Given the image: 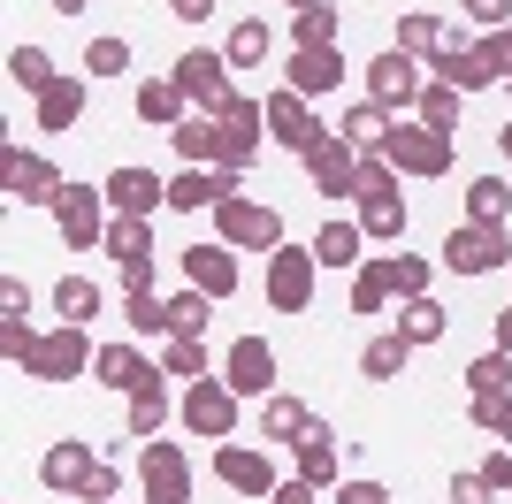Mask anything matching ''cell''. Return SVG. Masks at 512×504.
I'll list each match as a JSON object with an SVG mask.
<instances>
[{
    "instance_id": "cell-1",
    "label": "cell",
    "mask_w": 512,
    "mask_h": 504,
    "mask_svg": "<svg viewBox=\"0 0 512 504\" xmlns=\"http://www.w3.org/2000/svg\"><path fill=\"white\" fill-rule=\"evenodd\" d=\"M436 268H444V275H512V230L451 222L444 245H436Z\"/></svg>"
},
{
    "instance_id": "cell-2",
    "label": "cell",
    "mask_w": 512,
    "mask_h": 504,
    "mask_svg": "<svg viewBox=\"0 0 512 504\" xmlns=\"http://www.w3.org/2000/svg\"><path fill=\"white\" fill-rule=\"evenodd\" d=\"M92 359H100V344H92V329H77V321H54V329H39V344H31V359H23L16 375L31 382H85Z\"/></svg>"
},
{
    "instance_id": "cell-3",
    "label": "cell",
    "mask_w": 512,
    "mask_h": 504,
    "mask_svg": "<svg viewBox=\"0 0 512 504\" xmlns=\"http://www.w3.org/2000/svg\"><path fill=\"white\" fill-rule=\"evenodd\" d=\"M0 191H8V207H62V191H69V176L54 161H46V153H31V146H16V138H8V146H0Z\"/></svg>"
},
{
    "instance_id": "cell-4",
    "label": "cell",
    "mask_w": 512,
    "mask_h": 504,
    "mask_svg": "<svg viewBox=\"0 0 512 504\" xmlns=\"http://www.w3.org/2000/svg\"><path fill=\"white\" fill-rule=\"evenodd\" d=\"M383 161L398 168V176H451V161H459V138L451 130H428V123H390L383 138Z\"/></svg>"
},
{
    "instance_id": "cell-5",
    "label": "cell",
    "mask_w": 512,
    "mask_h": 504,
    "mask_svg": "<svg viewBox=\"0 0 512 504\" xmlns=\"http://www.w3.org/2000/svg\"><path fill=\"white\" fill-rule=\"evenodd\" d=\"M360 77H367V100H375V107H390V115L406 123L413 107H421L428 62H421V54H406V46H383V54H375V62H367Z\"/></svg>"
},
{
    "instance_id": "cell-6",
    "label": "cell",
    "mask_w": 512,
    "mask_h": 504,
    "mask_svg": "<svg viewBox=\"0 0 512 504\" xmlns=\"http://www.w3.org/2000/svg\"><path fill=\"white\" fill-rule=\"evenodd\" d=\"M138 489H146V504H192V451L176 436L138 443Z\"/></svg>"
},
{
    "instance_id": "cell-7",
    "label": "cell",
    "mask_w": 512,
    "mask_h": 504,
    "mask_svg": "<svg viewBox=\"0 0 512 504\" xmlns=\"http://www.w3.org/2000/svg\"><path fill=\"white\" fill-rule=\"evenodd\" d=\"M314 283H321L314 245H291V237H283V245L268 252V306H276V314H306V306H314Z\"/></svg>"
},
{
    "instance_id": "cell-8",
    "label": "cell",
    "mask_w": 512,
    "mask_h": 504,
    "mask_svg": "<svg viewBox=\"0 0 512 504\" xmlns=\"http://www.w3.org/2000/svg\"><path fill=\"white\" fill-rule=\"evenodd\" d=\"M169 77L184 84V100H192L199 115H222V107L237 100V84H230V54H222V46H192V54H176Z\"/></svg>"
},
{
    "instance_id": "cell-9",
    "label": "cell",
    "mask_w": 512,
    "mask_h": 504,
    "mask_svg": "<svg viewBox=\"0 0 512 504\" xmlns=\"http://www.w3.org/2000/svg\"><path fill=\"white\" fill-rule=\"evenodd\" d=\"M214 237H222L230 252H276V245H283V214L237 191V199H222V207H214Z\"/></svg>"
},
{
    "instance_id": "cell-10",
    "label": "cell",
    "mask_w": 512,
    "mask_h": 504,
    "mask_svg": "<svg viewBox=\"0 0 512 504\" xmlns=\"http://www.w3.org/2000/svg\"><path fill=\"white\" fill-rule=\"evenodd\" d=\"M237 390L222 375H199V382H184V398H176V420H184V428H192V436H237Z\"/></svg>"
},
{
    "instance_id": "cell-11",
    "label": "cell",
    "mask_w": 512,
    "mask_h": 504,
    "mask_svg": "<svg viewBox=\"0 0 512 504\" xmlns=\"http://www.w3.org/2000/svg\"><path fill=\"white\" fill-rule=\"evenodd\" d=\"M214 123H222V161L214 168H237V176H245V168L260 161V146H268V100H245V92H237Z\"/></svg>"
},
{
    "instance_id": "cell-12",
    "label": "cell",
    "mask_w": 512,
    "mask_h": 504,
    "mask_svg": "<svg viewBox=\"0 0 512 504\" xmlns=\"http://www.w3.org/2000/svg\"><path fill=\"white\" fill-rule=\"evenodd\" d=\"M107 222H115V207H107V191H92V184H69V191H62V207H54V230H62L69 252L107 245Z\"/></svg>"
},
{
    "instance_id": "cell-13",
    "label": "cell",
    "mask_w": 512,
    "mask_h": 504,
    "mask_svg": "<svg viewBox=\"0 0 512 504\" xmlns=\"http://www.w3.org/2000/svg\"><path fill=\"white\" fill-rule=\"evenodd\" d=\"M344 77H352L344 46H291V54H283V77H276V84H291L299 100H329Z\"/></svg>"
},
{
    "instance_id": "cell-14",
    "label": "cell",
    "mask_w": 512,
    "mask_h": 504,
    "mask_svg": "<svg viewBox=\"0 0 512 504\" xmlns=\"http://www.w3.org/2000/svg\"><path fill=\"white\" fill-rule=\"evenodd\" d=\"M268 138H276L283 153H299V161H306V153L329 138V123L314 115V100H299L291 84H276V92H268Z\"/></svg>"
},
{
    "instance_id": "cell-15",
    "label": "cell",
    "mask_w": 512,
    "mask_h": 504,
    "mask_svg": "<svg viewBox=\"0 0 512 504\" xmlns=\"http://www.w3.org/2000/svg\"><path fill=\"white\" fill-rule=\"evenodd\" d=\"M222 382H230L237 398H276V344L268 336H230V352H222Z\"/></svg>"
},
{
    "instance_id": "cell-16",
    "label": "cell",
    "mask_w": 512,
    "mask_h": 504,
    "mask_svg": "<svg viewBox=\"0 0 512 504\" xmlns=\"http://www.w3.org/2000/svg\"><path fill=\"white\" fill-rule=\"evenodd\" d=\"M214 482L230 489V497H260V504H268V489H276V459L253 451V443H214Z\"/></svg>"
},
{
    "instance_id": "cell-17",
    "label": "cell",
    "mask_w": 512,
    "mask_h": 504,
    "mask_svg": "<svg viewBox=\"0 0 512 504\" xmlns=\"http://www.w3.org/2000/svg\"><path fill=\"white\" fill-rule=\"evenodd\" d=\"M107 207L115 214H138V222H153V214L169 207V176H153V168H138V161H123V168H107Z\"/></svg>"
},
{
    "instance_id": "cell-18",
    "label": "cell",
    "mask_w": 512,
    "mask_h": 504,
    "mask_svg": "<svg viewBox=\"0 0 512 504\" xmlns=\"http://www.w3.org/2000/svg\"><path fill=\"white\" fill-rule=\"evenodd\" d=\"M306 184H314L321 199H360V146H344L337 130H329V138L306 153Z\"/></svg>"
},
{
    "instance_id": "cell-19",
    "label": "cell",
    "mask_w": 512,
    "mask_h": 504,
    "mask_svg": "<svg viewBox=\"0 0 512 504\" xmlns=\"http://www.w3.org/2000/svg\"><path fill=\"white\" fill-rule=\"evenodd\" d=\"M237 184H245L237 168H176L169 176V207L176 214H214L222 199H237Z\"/></svg>"
},
{
    "instance_id": "cell-20",
    "label": "cell",
    "mask_w": 512,
    "mask_h": 504,
    "mask_svg": "<svg viewBox=\"0 0 512 504\" xmlns=\"http://www.w3.org/2000/svg\"><path fill=\"white\" fill-rule=\"evenodd\" d=\"M92 466H100V459H92L85 436H54L39 451V482L54 489V497H85V474H92Z\"/></svg>"
},
{
    "instance_id": "cell-21",
    "label": "cell",
    "mask_w": 512,
    "mask_h": 504,
    "mask_svg": "<svg viewBox=\"0 0 512 504\" xmlns=\"http://www.w3.org/2000/svg\"><path fill=\"white\" fill-rule=\"evenodd\" d=\"M184 283H192V291H207L214 306H222V298H237V252L222 245V237H214V245H184Z\"/></svg>"
},
{
    "instance_id": "cell-22",
    "label": "cell",
    "mask_w": 512,
    "mask_h": 504,
    "mask_svg": "<svg viewBox=\"0 0 512 504\" xmlns=\"http://www.w3.org/2000/svg\"><path fill=\"white\" fill-rule=\"evenodd\" d=\"M314 260L329 275H352L367 260V230H360V214H329V222H321L314 230Z\"/></svg>"
},
{
    "instance_id": "cell-23",
    "label": "cell",
    "mask_w": 512,
    "mask_h": 504,
    "mask_svg": "<svg viewBox=\"0 0 512 504\" xmlns=\"http://www.w3.org/2000/svg\"><path fill=\"white\" fill-rule=\"evenodd\" d=\"M153 367H161V359H146L138 352V336H123V344H100V359H92V382H100V390H138V382H153Z\"/></svg>"
},
{
    "instance_id": "cell-24",
    "label": "cell",
    "mask_w": 512,
    "mask_h": 504,
    "mask_svg": "<svg viewBox=\"0 0 512 504\" xmlns=\"http://www.w3.org/2000/svg\"><path fill=\"white\" fill-rule=\"evenodd\" d=\"M85 92H92V77H69V69H62V77H54L39 100H31V123L54 130V138H62V130H77V115H85Z\"/></svg>"
},
{
    "instance_id": "cell-25",
    "label": "cell",
    "mask_w": 512,
    "mask_h": 504,
    "mask_svg": "<svg viewBox=\"0 0 512 504\" xmlns=\"http://www.w3.org/2000/svg\"><path fill=\"white\" fill-rule=\"evenodd\" d=\"M360 207V230H367V245H406V191H360L352 199Z\"/></svg>"
},
{
    "instance_id": "cell-26",
    "label": "cell",
    "mask_w": 512,
    "mask_h": 504,
    "mask_svg": "<svg viewBox=\"0 0 512 504\" xmlns=\"http://www.w3.org/2000/svg\"><path fill=\"white\" fill-rule=\"evenodd\" d=\"M169 420H176V398H169V375L153 367V382H138V390H130V436L153 443V436H169Z\"/></svg>"
},
{
    "instance_id": "cell-27",
    "label": "cell",
    "mask_w": 512,
    "mask_h": 504,
    "mask_svg": "<svg viewBox=\"0 0 512 504\" xmlns=\"http://www.w3.org/2000/svg\"><path fill=\"white\" fill-rule=\"evenodd\" d=\"M130 107H138V123H153V130H176L184 115H199V107L184 100V84H176V77H146L138 92H130Z\"/></svg>"
},
{
    "instance_id": "cell-28",
    "label": "cell",
    "mask_w": 512,
    "mask_h": 504,
    "mask_svg": "<svg viewBox=\"0 0 512 504\" xmlns=\"http://www.w3.org/2000/svg\"><path fill=\"white\" fill-rule=\"evenodd\" d=\"M260 436H276L283 451H299V443L314 436V405H306V398H291V390L260 398Z\"/></svg>"
},
{
    "instance_id": "cell-29",
    "label": "cell",
    "mask_w": 512,
    "mask_h": 504,
    "mask_svg": "<svg viewBox=\"0 0 512 504\" xmlns=\"http://www.w3.org/2000/svg\"><path fill=\"white\" fill-rule=\"evenodd\" d=\"M398 306V283H390V252H367L352 268V314H390Z\"/></svg>"
},
{
    "instance_id": "cell-30",
    "label": "cell",
    "mask_w": 512,
    "mask_h": 504,
    "mask_svg": "<svg viewBox=\"0 0 512 504\" xmlns=\"http://www.w3.org/2000/svg\"><path fill=\"white\" fill-rule=\"evenodd\" d=\"M169 146H176L184 168H214L222 161V123H214V115H184V123L169 130Z\"/></svg>"
},
{
    "instance_id": "cell-31",
    "label": "cell",
    "mask_w": 512,
    "mask_h": 504,
    "mask_svg": "<svg viewBox=\"0 0 512 504\" xmlns=\"http://www.w3.org/2000/svg\"><path fill=\"white\" fill-rule=\"evenodd\" d=\"M390 123H398L390 107H375V100H352V107L337 115V138H344V146H360V153H383Z\"/></svg>"
},
{
    "instance_id": "cell-32",
    "label": "cell",
    "mask_w": 512,
    "mask_h": 504,
    "mask_svg": "<svg viewBox=\"0 0 512 504\" xmlns=\"http://www.w3.org/2000/svg\"><path fill=\"white\" fill-rule=\"evenodd\" d=\"M291 459H299V482H314L321 497H329V489H337V428H321V420H314V436H306Z\"/></svg>"
},
{
    "instance_id": "cell-33",
    "label": "cell",
    "mask_w": 512,
    "mask_h": 504,
    "mask_svg": "<svg viewBox=\"0 0 512 504\" xmlns=\"http://www.w3.org/2000/svg\"><path fill=\"white\" fill-rule=\"evenodd\" d=\"M54 314L77 321V329H92V321L107 314V291L92 283V275H62V283H54Z\"/></svg>"
},
{
    "instance_id": "cell-34",
    "label": "cell",
    "mask_w": 512,
    "mask_h": 504,
    "mask_svg": "<svg viewBox=\"0 0 512 504\" xmlns=\"http://www.w3.org/2000/svg\"><path fill=\"white\" fill-rule=\"evenodd\" d=\"M406 367H413V344H406L398 329L367 336V352H360V375H367V382H398Z\"/></svg>"
},
{
    "instance_id": "cell-35",
    "label": "cell",
    "mask_w": 512,
    "mask_h": 504,
    "mask_svg": "<svg viewBox=\"0 0 512 504\" xmlns=\"http://www.w3.org/2000/svg\"><path fill=\"white\" fill-rule=\"evenodd\" d=\"M444 329H451V314L436 298H398V336H406L413 352H421V344H444Z\"/></svg>"
},
{
    "instance_id": "cell-36",
    "label": "cell",
    "mask_w": 512,
    "mask_h": 504,
    "mask_svg": "<svg viewBox=\"0 0 512 504\" xmlns=\"http://www.w3.org/2000/svg\"><path fill=\"white\" fill-rule=\"evenodd\" d=\"M54 77H62V69H54V54H46V46H31V39L8 46V84H16V92H31V100H39Z\"/></svg>"
},
{
    "instance_id": "cell-37",
    "label": "cell",
    "mask_w": 512,
    "mask_h": 504,
    "mask_svg": "<svg viewBox=\"0 0 512 504\" xmlns=\"http://www.w3.org/2000/svg\"><path fill=\"white\" fill-rule=\"evenodd\" d=\"M222 54H230V69H260L268 54H276V39H268V23H260V16H237L230 39H222Z\"/></svg>"
},
{
    "instance_id": "cell-38",
    "label": "cell",
    "mask_w": 512,
    "mask_h": 504,
    "mask_svg": "<svg viewBox=\"0 0 512 504\" xmlns=\"http://www.w3.org/2000/svg\"><path fill=\"white\" fill-rule=\"evenodd\" d=\"M123 329L169 344V298H161V291H123Z\"/></svg>"
},
{
    "instance_id": "cell-39",
    "label": "cell",
    "mask_w": 512,
    "mask_h": 504,
    "mask_svg": "<svg viewBox=\"0 0 512 504\" xmlns=\"http://www.w3.org/2000/svg\"><path fill=\"white\" fill-rule=\"evenodd\" d=\"M459 382H467V398H505L512 390V352H482V359H467V367H459Z\"/></svg>"
},
{
    "instance_id": "cell-40",
    "label": "cell",
    "mask_w": 512,
    "mask_h": 504,
    "mask_svg": "<svg viewBox=\"0 0 512 504\" xmlns=\"http://www.w3.org/2000/svg\"><path fill=\"white\" fill-rule=\"evenodd\" d=\"M444 39H451V23L436 16V8H406V16H398V39H390V46H406V54H421V62H428Z\"/></svg>"
},
{
    "instance_id": "cell-41",
    "label": "cell",
    "mask_w": 512,
    "mask_h": 504,
    "mask_svg": "<svg viewBox=\"0 0 512 504\" xmlns=\"http://www.w3.org/2000/svg\"><path fill=\"white\" fill-rule=\"evenodd\" d=\"M467 222H490V230L512 222V184L505 176H474L467 184Z\"/></svg>"
},
{
    "instance_id": "cell-42",
    "label": "cell",
    "mask_w": 512,
    "mask_h": 504,
    "mask_svg": "<svg viewBox=\"0 0 512 504\" xmlns=\"http://www.w3.org/2000/svg\"><path fill=\"white\" fill-rule=\"evenodd\" d=\"M459 115H467V92H451V84H436V77H428V84H421V107H413V123L451 130V138H459Z\"/></svg>"
},
{
    "instance_id": "cell-43",
    "label": "cell",
    "mask_w": 512,
    "mask_h": 504,
    "mask_svg": "<svg viewBox=\"0 0 512 504\" xmlns=\"http://www.w3.org/2000/svg\"><path fill=\"white\" fill-rule=\"evenodd\" d=\"M107 260H115V268H130V260H146L153 252V222H138V214H115V222H107Z\"/></svg>"
},
{
    "instance_id": "cell-44",
    "label": "cell",
    "mask_w": 512,
    "mask_h": 504,
    "mask_svg": "<svg viewBox=\"0 0 512 504\" xmlns=\"http://www.w3.org/2000/svg\"><path fill=\"white\" fill-rule=\"evenodd\" d=\"M291 46H344V16L329 8V0L299 8V16H291Z\"/></svg>"
},
{
    "instance_id": "cell-45",
    "label": "cell",
    "mask_w": 512,
    "mask_h": 504,
    "mask_svg": "<svg viewBox=\"0 0 512 504\" xmlns=\"http://www.w3.org/2000/svg\"><path fill=\"white\" fill-rule=\"evenodd\" d=\"M161 375H169V382L214 375V367H207V336H169V344H161Z\"/></svg>"
},
{
    "instance_id": "cell-46",
    "label": "cell",
    "mask_w": 512,
    "mask_h": 504,
    "mask_svg": "<svg viewBox=\"0 0 512 504\" xmlns=\"http://www.w3.org/2000/svg\"><path fill=\"white\" fill-rule=\"evenodd\" d=\"M207 329H214V298L192 291V283L169 291V336H207Z\"/></svg>"
},
{
    "instance_id": "cell-47",
    "label": "cell",
    "mask_w": 512,
    "mask_h": 504,
    "mask_svg": "<svg viewBox=\"0 0 512 504\" xmlns=\"http://www.w3.org/2000/svg\"><path fill=\"white\" fill-rule=\"evenodd\" d=\"M123 69H130V39L123 31H92L85 39V77L100 84V77H123Z\"/></svg>"
},
{
    "instance_id": "cell-48",
    "label": "cell",
    "mask_w": 512,
    "mask_h": 504,
    "mask_svg": "<svg viewBox=\"0 0 512 504\" xmlns=\"http://www.w3.org/2000/svg\"><path fill=\"white\" fill-rule=\"evenodd\" d=\"M390 283H398V298H428L436 260H428V252H390Z\"/></svg>"
},
{
    "instance_id": "cell-49",
    "label": "cell",
    "mask_w": 512,
    "mask_h": 504,
    "mask_svg": "<svg viewBox=\"0 0 512 504\" xmlns=\"http://www.w3.org/2000/svg\"><path fill=\"white\" fill-rule=\"evenodd\" d=\"M31 344H39L31 314H0V352H8V367H23V359H31Z\"/></svg>"
},
{
    "instance_id": "cell-50",
    "label": "cell",
    "mask_w": 512,
    "mask_h": 504,
    "mask_svg": "<svg viewBox=\"0 0 512 504\" xmlns=\"http://www.w3.org/2000/svg\"><path fill=\"white\" fill-rule=\"evenodd\" d=\"M329 504H398V497H390V489L375 482V474H352V482H337V489H329Z\"/></svg>"
},
{
    "instance_id": "cell-51",
    "label": "cell",
    "mask_w": 512,
    "mask_h": 504,
    "mask_svg": "<svg viewBox=\"0 0 512 504\" xmlns=\"http://www.w3.org/2000/svg\"><path fill=\"white\" fill-rule=\"evenodd\" d=\"M459 23H474V31H505L512 0H459Z\"/></svg>"
},
{
    "instance_id": "cell-52",
    "label": "cell",
    "mask_w": 512,
    "mask_h": 504,
    "mask_svg": "<svg viewBox=\"0 0 512 504\" xmlns=\"http://www.w3.org/2000/svg\"><path fill=\"white\" fill-rule=\"evenodd\" d=\"M451 504H497V489L482 482V466H459V474H451Z\"/></svg>"
},
{
    "instance_id": "cell-53",
    "label": "cell",
    "mask_w": 512,
    "mask_h": 504,
    "mask_svg": "<svg viewBox=\"0 0 512 504\" xmlns=\"http://www.w3.org/2000/svg\"><path fill=\"white\" fill-rule=\"evenodd\" d=\"M482 482H490L497 497H512V443H497L490 459H482Z\"/></svg>"
},
{
    "instance_id": "cell-54",
    "label": "cell",
    "mask_w": 512,
    "mask_h": 504,
    "mask_svg": "<svg viewBox=\"0 0 512 504\" xmlns=\"http://www.w3.org/2000/svg\"><path fill=\"white\" fill-rule=\"evenodd\" d=\"M115 489H123V474H115V466H92V474H85V504H115Z\"/></svg>"
},
{
    "instance_id": "cell-55",
    "label": "cell",
    "mask_w": 512,
    "mask_h": 504,
    "mask_svg": "<svg viewBox=\"0 0 512 504\" xmlns=\"http://www.w3.org/2000/svg\"><path fill=\"white\" fill-rule=\"evenodd\" d=\"M268 504H321V489L291 474V482H276V489H268Z\"/></svg>"
},
{
    "instance_id": "cell-56",
    "label": "cell",
    "mask_w": 512,
    "mask_h": 504,
    "mask_svg": "<svg viewBox=\"0 0 512 504\" xmlns=\"http://www.w3.org/2000/svg\"><path fill=\"white\" fill-rule=\"evenodd\" d=\"M115 283H123V291H153V252L130 260V268H115Z\"/></svg>"
},
{
    "instance_id": "cell-57",
    "label": "cell",
    "mask_w": 512,
    "mask_h": 504,
    "mask_svg": "<svg viewBox=\"0 0 512 504\" xmlns=\"http://www.w3.org/2000/svg\"><path fill=\"white\" fill-rule=\"evenodd\" d=\"M214 8H222V0H169L176 23H214Z\"/></svg>"
},
{
    "instance_id": "cell-58",
    "label": "cell",
    "mask_w": 512,
    "mask_h": 504,
    "mask_svg": "<svg viewBox=\"0 0 512 504\" xmlns=\"http://www.w3.org/2000/svg\"><path fill=\"white\" fill-rule=\"evenodd\" d=\"M0 314H31V291H23L16 275H8V283H0Z\"/></svg>"
},
{
    "instance_id": "cell-59",
    "label": "cell",
    "mask_w": 512,
    "mask_h": 504,
    "mask_svg": "<svg viewBox=\"0 0 512 504\" xmlns=\"http://www.w3.org/2000/svg\"><path fill=\"white\" fill-rule=\"evenodd\" d=\"M497 352H512V306L497 314Z\"/></svg>"
},
{
    "instance_id": "cell-60",
    "label": "cell",
    "mask_w": 512,
    "mask_h": 504,
    "mask_svg": "<svg viewBox=\"0 0 512 504\" xmlns=\"http://www.w3.org/2000/svg\"><path fill=\"white\" fill-rule=\"evenodd\" d=\"M46 8H54V16H85L92 0H46Z\"/></svg>"
},
{
    "instance_id": "cell-61",
    "label": "cell",
    "mask_w": 512,
    "mask_h": 504,
    "mask_svg": "<svg viewBox=\"0 0 512 504\" xmlns=\"http://www.w3.org/2000/svg\"><path fill=\"white\" fill-rule=\"evenodd\" d=\"M497 153H505V161H512V115H505V130H497Z\"/></svg>"
},
{
    "instance_id": "cell-62",
    "label": "cell",
    "mask_w": 512,
    "mask_h": 504,
    "mask_svg": "<svg viewBox=\"0 0 512 504\" xmlns=\"http://www.w3.org/2000/svg\"><path fill=\"white\" fill-rule=\"evenodd\" d=\"M276 8H291V16H299V8H314V0H276Z\"/></svg>"
},
{
    "instance_id": "cell-63",
    "label": "cell",
    "mask_w": 512,
    "mask_h": 504,
    "mask_svg": "<svg viewBox=\"0 0 512 504\" xmlns=\"http://www.w3.org/2000/svg\"><path fill=\"white\" fill-rule=\"evenodd\" d=\"M505 100H512V77H505Z\"/></svg>"
}]
</instances>
